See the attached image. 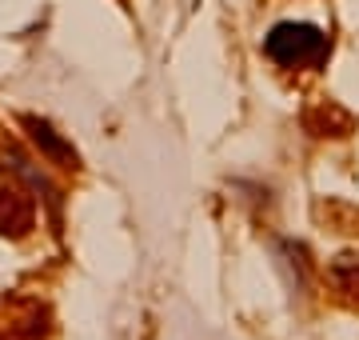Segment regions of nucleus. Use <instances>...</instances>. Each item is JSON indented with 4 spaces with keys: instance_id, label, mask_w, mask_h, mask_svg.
<instances>
[{
    "instance_id": "nucleus-3",
    "label": "nucleus",
    "mask_w": 359,
    "mask_h": 340,
    "mask_svg": "<svg viewBox=\"0 0 359 340\" xmlns=\"http://www.w3.org/2000/svg\"><path fill=\"white\" fill-rule=\"evenodd\" d=\"M25 124H28V129H32V140H36L40 148H44V152H48V157H56V160H72V152H68L65 144L56 140V136H52V129H48V124H44V120L28 117Z\"/></svg>"
},
{
    "instance_id": "nucleus-2",
    "label": "nucleus",
    "mask_w": 359,
    "mask_h": 340,
    "mask_svg": "<svg viewBox=\"0 0 359 340\" xmlns=\"http://www.w3.org/2000/svg\"><path fill=\"white\" fill-rule=\"evenodd\" d=\"M32 224V204H28L20 192H0V233H28Z\"/></svg>"
},
{
    "instance_id": "nucleus-1",
    "label": "nucleus",
    "mask_w": 359,
    "mask_h": 340,
    "mask_svg": "<svg viewBox=\"0 0 359 340\" xmlns=\"http://www.w3.org/2000/svg\"><path fill=\"white\" fill-rule=\"evenodd\" d=\"M271 60H280L287 68H304V65H320L327 53V37L311 25H276L264 40Z\"/></svg>"
}]
</instances>
